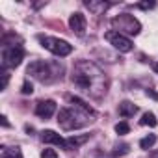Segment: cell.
Instances as JSON below:
<instances>
[{"mask_svg": "<svg viewBox=\"0 0 158 158\" xmlns=\"http://www.w3.org/2000/svg\"><path fill=\"white\" fill-rule=\"evenodd\" d=\"M147 95H151L152 99H158V93H156V91H152V89H147Z\"/></svg>", "mask_w": 158, "mask_h": 158, "instance_id": "603a6c76", "label": "cell"}, {"mask_svg": "<svg viewBox=\"0 0 158 158\" xmlns=\"http://www.w3.org/2000/svg\"><path fill=\"white\" fill-rule=\"evenodd\" d=\"M115 132H117L119 136H125V134H128V132H130V127H128V123H127V121H121V123H117V125H115Z\"/></svg>", "mask_w": 158, "mask_h": 158, "instance_id": "ac0fdd59", "label": "cell"}, {"mask_svg": "<svg viewBox=\"0 0 158 158\" xmlns=\"http://www.w3.org/2000/svg\"><path fill=\"white\" fill-rule=\"evenodd\" d=\"M26 73L32 76V78H35L37 82H41V84H50L54 78H56V74H54V71H52V65L50 63H47V61H32L30 65H28V69H26Z\"/></svg>", "mask_w": 158, "mask_h": 158, "instance_id": "5b68a950", "label": "cell"}, {"mask_svg": "<svg viewBox=\"0 0 158 158\" xmlns=\"http://www.w3.org/2000/svg\"><path fill=\"white\" fill-rule=\"evenodd\" d=\"M0 158H23V152L19 147H4Z\"/></svg>", "mask_w": 158, "mask_h": 158, "instance_id": "9a60e30c", "label": "cell"}, {"mask_svg": "<svg viewBox=\"0 0 158 158\" xmlns=\"http://www.w3.org/2000/svg\"><path fill=\"white\" fill-rule=\"evenodd\" d=\"M104 39H106L114 48H117L119 52H130V50H132V41H130L127 35H123V34H119V32H115V30L106 32V34H104Z\"/></svg>", "mask_w": 158, "mask_h": 158, "instance_id": "52a82bcc", "label": "cell"}, {"mask_svg": "<svg viewBox=\"0 0 158 158\" xmlns=\"http://www.w3.org/2000/svg\"><path fill=\"white\" fill-rule=\"evenodd\" d=\"M21 91H23V95H32V93H34V88H32V84L26 80V82L23 84V89H21Z\"/></svg>", "mask_w": 158, "mask_h": 158, "instance_id": "ffe728a7", "label": "cell"}, {"mask_svg": "<svg viewBox=\"0 0 158 158\" xmlns=\"http://www.w3.org/2000/svg\"><path fill=\"white\" fill-rule=\"evenodd\" d=\"M23 58H24L23 47H19V45L6 47L4 52H2V67H4V69H15V67L21 65Z\"/></svg>", "mask_w": 158, "mask_h": 158, "instance_id": "8992f818", "label": "cell"}, {"mask_svg": "<svg viewBox=\"0 0 158 158\" xmlns=\"http://www.w3.org/2000/svg\"><path fill=\"white\" fill-rule=\"evenodd\" d=\"M154 143H156V136H154V134H149V136H145V138L139 141V147H141V149H151Z\"/></svg>", "mask_w": 158, "mask_h": 158, "instance_id": "e0dca14e", "label": "cell"}, {"mask_svg": "<svg viewBox=\"0 0 158 158\" xmlns=\"http://www.w3.org/2000/svg\"><path fill=\"white\" fill-rule=\"evenodd\" d=\"M41 139L45 141V143H52V145H58V147H63V149H67V139H63L58 132H54V130H43L41 132Z\"/></svg>", "mask_w": 158, "mask_h": 158, "instance_id": "30bf717a", "label": "cell"}, {"mask_svg": "<svg viewBox=\"0 0 158 158\" xmlns=\"http://www.w3.org/2000/svg\"><path fill=\"white\" fill-rule=\"evenodd\" d=\"M86 17L80 13V11H76V13H73L71 15V19H69V26H71V30L76 34V35H84L86 34Z\"/></svg>", "mask_w": 158, "mask_h": 158, "instance_id": "ba28073f", "label": "cell"}, {"mask_svg": "<svg viewBox=\"0 0 158 158\" xmlns=\"http://www.w3.org/2000/svg\"><path fill=\"white\" fill-rule=\"evenodd\" d=\"M154 6H156L154 2H141V4H138L139 10H151V8H154Z\"/></svg>", "mask_w": 158, "mask_h": 158, "instance_id": "44dd1931", "label": "cell"}, {"mask_svg": "<svg viewBox=\"0 0 158 158\" xmlns=\"http://www.w3.org/2000/svg\"><path fill=\"white\" fill-rule=\"evenodd\" d=\"M56 114V102L54 101H41V102H37V106H35V115L37 117H41V119H48V117H52Z\"/></svg>", "mask_w": 158, "mask_h": 158, "instance_id": "9c48e42d", "label": "cell"}, {"mask_svg": "<svg viewBox=\"0 0 158 158\" xmlns=\"http://www.w3.org/2000/svg\"><path fill=\"white\" fill-rule=\"evenodd\" d=\"M152 69H154V73L158 74V63H154V65H152Z\"/></svg>", "mask_w": 158, "mask_h": 158, "instance_id": "d4e9b609", "label": "cell"}, {"mask_svg": "<svg viewBox=\"0 0 158 158\" xmlns=\"http://www.w3.org/2000/svg\"><path fill=\"white\" fill-rule=\"evenodd\" d=\"M149 158H158V152H152V154H151Z\"/></svg>", "mask_w": 158, "mask_h": 158, "instance_id": "484cf974", "label": "cell"}, {"mask_svg": "<svg viewBox=\"0 0 158 158\" xmlns=\"http://www.w3.org/2000/svg\"><path fill=\"white\" fill-rule=\"evenodd\" d=\"M73 82L95 99H101L108 91V80H106L104 73L88 60H82L74 65Z\"/></svg>", "mask_w": 158, "mask_h": 158, "instance_id": "6da1fadb", "label": "cell"}, {"mask_svg": "<svg viewBox=\"0 0 158 158\" xmlns=\"http://www.w3.org/2000/svg\"><path fill=\"white\" fill-rule=\"evenodd\" d=\"M93 117V115H91ZM88 123H91L89 114L84 112L82 108H78L76 104H71L67 108H61L58 114V125L63 130H74V128H82Z\"/></svg>", "mask_w": 158, "mask_h": 158, "instance_id": "7a4b0ae2", "label": "cell"}, {"mask_svg": "<svg viewBox=\"0 0 158 158\" xmlns=\"http://www.w3.org/2000/svg\"><path fill=\"white\" fill-rule=\"evenodd\" d=\"M112 26L115 28V32L119 34H128V35H138L139 30H141V24L139 21L134 17V15H128V13H123V15H117L112 19Z\"/></svg>", "mask_w": 158, "mask_h": 158, "instance_id": "277c9868", "label": "cell"}, {"mask_svg": "<svg viewBox=\"0 0 158 158\" xmlns=\"http://www.w3.org/2000/svg\"><path fill=\"white\" fill-rule=\"evenodd\" d=\"M41 158H58V152L54 149H45L41 152Z\"/></svg>", "mask_w": 158, "mask_h": 158, "instance_id": "d6986e66", "label": "cell"}, {"mask_svg": "<svg viewBox=\"0 0 158 158\" xmlns=\"http://www.w3.org/2000/svg\"><path fill=\"white\" fill-rule=\"evenodd\" d=\"M0 119H2V125H4V127H10V123H8V117H6V115H2Z\"/></svg>", "mask_w": 158, "mask_h": 158, "instance_id": "cb8c5ba5", "label": "cell"}, {"mask_svg": "<svg viewBox=\"0 0 158 158\" xmlns=\"http://www.w3.org/2000/svg\"><path fill=\"white\" fill-rule=\"evenodd\" d=\"M88 139H89L88 134H84V136H71V138H67V149H76V147L84 145Z\"/></svg>", "mask_w": 158, "mask_h": 158, "instance_id": "4fadbf2b", "label": "cell"}, {"mask_svg": "<svg viewBox=\"0 0 158 158\" xmlns=\"http://www.w3.org/2000/svg\"><path fill=\"white\" fill-rule=\"evenodd\" d=\"M84 4H86V8H88L89 11H93L95 15H99V13H102V11H106V10L110 8L108 2H93V0H88V2H84Z\"/></svg>", "mask_w": 158, "mask_h": 158, "instance_id": "7c38bea8", "label": "cell"}, {"mask_svg": "<svg viewBox=\"0 0 158 158\" xmlns=\"http://www.w3.org/2000/svg\"><path fill=\"white\" fill-rule=\"evenodd\" d=\"M67 99H69V102H71V104H76L78 108H82L84 112H88L89 115H93V117H95V110H93L89 104H86L82 99H78V97H67Z\"/></svg>", "mask_w": 158, "mask_h": 158, "instance_id": "5bb4252c", "label": "cell"}, {"mask_svg": "<svg viewBox=\"0 0 158 158\" xmlns=\"http://www.w3.org/2000/svg\"><path fill=\"white\" fill-rule=\"evenodd\" d=\"M139 123H141V125H145V127H156V125H158V121H156V115H154L152 112H145Z\"/></svg>", "mask_w": 158, "mask_h": 158, "instance_id": "2e32d148", "label": "cell"}, {"mask_svg": "<svg viewBox=\"0 0 158 158\" xmlns=\"http://www.w3.org/2000/svg\"><path fill=\"white\" fill-rule=\"evenodd\" d=\"M8 80H10V74H8V73H6V69H4V73H2V89H6Z\"/></svg>", "mask_w": 158, "mask_h": 158, "instance_id": "7402d4cb", "label": "cell"}, {"mask_svg": "<svg viewBox=\"0 0 158 158\" xmlns=\"http://www.w3.org/2000/svg\"><path fill=\"white\" fill-rule=\"evenodd\" d=\"M37 39H39V43H41V47H43V48H47L48 52H52L54 56L63 58V56H69V54L73 52V45H71V43H67L65 39L50 37V35H43V34H39V35H37Z\"/></svg>", "mask_w": 158, "mask_h": 158, "instance_id": "3957f363", "label": "cell"}, {"mask_svg": "<svg viewBox=\"0 0 158 158\" xmlns=\"http://www.w3.org/2000/svg\"><path fill=\"white\" fill-rule=\"evenodd\" d=\"M134 114H138V106L132 104L130 101H123L119 104V115L121 117H134Z\"/></svg>", "mask_w": 158, "mask_h": 158, "instance_id": "8fae6325", "label": "cell"}]
</instances>
